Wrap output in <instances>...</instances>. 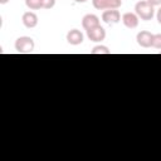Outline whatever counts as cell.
<instances>
[{"mask_svg": "<svg viewBox=\"0 0 161 161\" xmlns=\"http://www.w3.org/2000/svg\"><path fill=\"white\" fill-rule=\"evenodd\" d=\"M155 6H152L147 0H141L135 5V13L141 20H151L155 15Z\"/></svg>", "mask_w": 161, "mask_h": 161, "instance_id": "1", "label": "cell"}, {"mask_svg": "<svg viewBox=\"0 0 161 161\" xmlns=\"http://www.w3.org/2000/svg\"><path fill=\"white\" fill-rule=\"evenodd\" d=\"M34 48H35V43L30 36H20L15 40V50L20 54L33 53Z\"/></svg>", "mask_w": 161, "mask_h": 161, "instance_id": "2", "label": "cell"}, {"mask_svg": "<svg viewBox=\"0 0 161 161\" xmlns=\"http://www.w3.org/2000/svg\"><path fill=\"white\" fill-rule=\"evenodd\" d=\"M92 4L97 10L118 9L122 5V0H92Z\"/></svg>", "mask_w": 161, "mask_h": 161, "instance_id": "3", "label": "cell"}, {"mask_svg": "<svg viewBox=\"0 0 161 161\" xmlns=\"http://www.w3.org/2000/svg\"><path fill=\"white\" fill-rule=\"evenodd\" d=\"M102 20L106 24H109V25L117 24L121 20V14L117 9H107L102 13Z\"/></svg>", "mask_w": 161, "mask_h": 161, "instance_id": "4", "label": "cell"}, {"mask_svg": "<svg viewBox=\"0 0 161 161\" xmlns=\"http://www.w3.org/2000/svg\"><path fill=\"white\" fill-rule=\"evenodd\" d=\"M138 21H140V18L137 16L136 13L128 11V13H125V14L122 15V23H123V25H125L126 28H128V29H135V28H137V26H138Z\"/></svg>", "mask_w": 161, "mask_h": 161, "instance_id": "5", "label": "cell"}, {"mask_svg": "<svg viewBox=\"0 0 161 161\" xmlns=\"http://www.w3.org/2000/svg\"><path fill=\"white\" fill-rule=\"evenodd\" d=\"M87 36L91 42H102L106 38V30L101 25H98L93 29L87 30Z\"/></svg>", "mask_w": 161, "mask_h": 161, "instance_id": "6", "label": "cell"}, {"mask_svg": "<svg viewBox=\"0 0 161 161\" xmlns=\"http://www.w3.org/2000/svg\"><path fill=\"white\" fill-rule=\"evenodd\" d=\"M152 38H153V34H151L147 30H142V31H140L137 34L136 40H137V43H138L140 47H142V48H150V47H152Z\"/></svg>", "mask_w": 161, "mask_h": 161, "instance_id": "7", "label": "cell"}, {"mask_svg": "<svg viewBox=\"0 0 161 161\" xmlns=\"http://www.w3.org/2000/svg\"><path fill=\"white\" fill-rule=\"evenodd\" d=\"M21 21L25 28L33 29L38 25V15L34 11H25L21 16Z\"/></svg>", "mask_w": 161, "mask_h": 161, "instance_id": "8", "label": "cell"}, {"mask_svg": "<svg viewBox=\"0 0 161 161\" xmlns=\"http://www.w3.org/2000/svg\"><path fill=\"white\" fill-rule=\"evenodd\" d=\"M98 25H99V18L94 14H87L82 19V26L86 31L89 30V29H93Z\"/></svg>", "mask_w": 161, "mask_h": 161, "instance_id": "9", "label": "cell"}, {"mask_svg": "<svg viewBox=\"0 0 161 161\" xmlns=\"http://www.w3.org/2000/svg\"><path fill=\"white\" fill-rule=\"evenodd\" d=\"M83 34L80 30L78 29H72L67 33V42L70 44V45H79L83 43Z\"/></svg>", "mask_w": 161, "mask_h": 161, "instance_id": "10", "label": "cell"}, {"mask_svg": "<svg viewBox=\"0 0 161 161\" xmlns=\"http://www.w3.org/2000/svg\"><path fill=\"white\" fill-rule=\"evenodd\" d=\"M91 54H111V50L104 45H96L91 50Z\"/></svg>", "mask_w": 161, "mask_h": 161, "instance_id": "11", "label": "cell"}, {"mask_svg": "<svg viewBox=\"0 0 161 161\" xmlns=\"http://www.w3.org/2000/svg\"><path fill=\"white\" fill-rule=\"evenodd\" d=\"M25 5L30 10H38L42 8V0H25Z\"/></svg>", "mask_w": 161, "mask_h": 161, "instance_id": "12", "label": "cell"}, {"mask_svg": "<svg viewBox=\"0 0 161 161\" xmlns=\"http://www.w3.org/2000/svg\"><path fill=\"white\" fill-rule=\"evenodd\" d=\"M152 47L156 49H161V34H155L152 38Z\"/></svg>", "mask_w": 161, "mask_h": 161, "instance_id": "13", "label": "cell"}, {"mask_svg": "<svg viewBox=\"0 0 161 161\" xmlns=\"http://www.w3.org/2000/svg\"><path fill=\"white\" fill-rule=\"evenodd\" d=\"M55 5V0H42V8L44 9H52Z\"/></svg>", "mask_w": 161, "mask_h": 161, "instance_id": "14", "label": "cell"}, {"mask_svg": "<svg viewBox=\"0 0 161 161\" xmlns=\"http://www.w3.org/2000/svg\"><path fill=\"white\" fill-rule=\"evenodd\" d=\"M152 6H158V5H161V0H147Z\"/></svg>", "mask_w": 161, "mask_h": 161, "instance_id": "15", "label": "cell"}, {"mask_svg": "<svg viewBox=\"0 0 161 161\" xmlns=\"http://www.w3.org/2000/svg\"><path fill=\"white\" fill-rule=\"evenodd\" d=\"M156 18H157V21L158 24H161V8L157 10V14H156Z\"/></svg>", "mask_w": 161, "mask_h": 161, "instance_id": "16", "label": "cell"}, {"mask_svg": "<svg viewBox=\"0 0 161 161\" xmlns=\"http://www.w3.org/2000/svg\"><path fill=\"white\" fill-rule=\"evenodd\" d=\"M10 0H0V4H6V3H9Z\"/></svg>", "mask_w": 161, "mask_h": 161, "instance_id": "17", "label": "cell"}, {"mask_svg": "<svg viewBox=\"0 0 161 161\" xmlns=\"http://www.w3.org/2000/svg\"><path fill=\"white\" fill-rule=\"evenodd\" d=\"M74 1H75V3H86L87 0H74Z\"/></svg>", "mask_w": 161, "mask_h": 161, "instance_id": "18", "label": "cell"}]
</instances>
